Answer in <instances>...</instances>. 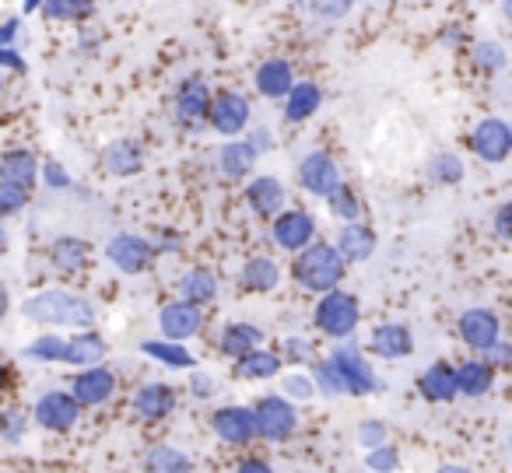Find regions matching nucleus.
<instances>
[{"label":"nucleus","instance_id":"nucleus-1","mask_svg":"<svg viewBox=\"0 0 512 473\" xmlns=\"http://www.w3.org/2000/svg\"><path fill=\"white\" fill-rule=\"evenodd\" d=\"M22 316L29 323L39 326H60V330H92L95 326V309L88 298L74 295V291H39V295H29L22 302Z\"/></svg>","mask_w":512,"mask_h":473},{"label":"nucleus","instance_id":"nucleus-2","mask_svg":"<svg viewBox=\"0 0 512 473\" xmlns=\"http://www.w3.org/2000/svg\"><path fill=\"white\" fill-rule=\"evenodd\" d=\"M344 274H348V263L341 260L334 242H320V239H313L306 249H299L292 267L295 284L302 291H309V295H327V291L341 288Z\"/></svg>","mask_w":512,"mask_h":473},{"label":"nucleus","instance_id":"nucleus-3","mask_svg":"<svg viewBox=\"0 0 512 473\" xmlns=\"http://www.w3.org/2000/svg\"><path fill=\"white\" fill-rule=\"evenodd\" d=\"M313 323L323 337L341 344V340L355 337L358 323H362V305H358V298L351 295V291L334 288V291H327V295H320V302H316V309H313Z\"/></svg>","mask_w":512,"mask_h":473},{"label":"nucleus","instance_id":"nucleus-4","mask_svg":"<svg viewBox=\"0 0 512 473\" xmlns=\"http://www.w3.org/2000/svg\"><path fill=\"white\" fill-rule=\"evenodd\" d=\"M330 365H334L337 379H341L344 393L348 396H372L379 389V375L372 368V361L358 351L355 340H341V344L330 351Z\"/></svg>","mask_w":512,"mask_h":473},{"label":"nucleus","instance_id":"nucleus-5","mask_svg":"<svg viewBox=\"0 0 512 473\" xmlns=\"http://www.w3.org/2000/svg\"><path fill=\"white\" fill-rule=\"evenodd\" d=\"M249 410H253L256 438H264V442H288L299 431V410L281 393L260 396Z\"/></svg>","mask_w":512,"mask_h":473},{"label":"nucleus","instance_id":"nucleus-6","mask_svg":"<svg viewBox=\"0 0 512 473\" xmlns=\"http://www.w3.org/2000/svg\"><path fill=\"white\" fill-rule=\"evenodd\" d=\"M32 421H36L39 428L64 435V431L78 428L81 407H78V400L67 393V389H46V393L36 400V407H32Z\"/></svg>","mask_w":512,"mask_h":473},{"label":"nucleus","instance_id":"nucleus-7","mask_svg":"<svg viewBox=\"0 0 512 473\" xmlns=\"http://www.w3.org/2000/svg\"><path fill=\"white\" fill-rule=\"evenodd\" d=\"M249 116H253L249 99L242 92H232V88L218 92L211 99V106H207V123H211V130L221 137H232V141L249 127Z\"/></svg>","mask_w":512,"mask_h":473},{"label":"nucleus","instance_id":"nucleus-8","mask_svg":"<svg viewBox=\"0 0 512 473\" xmlns=\"http://www.w3.org/2000/svg\"><path fill=\"white\" fill-rule=\"evenodd\" d=\"M116 389H120V379H116L113 368L106 365H92V368H78V375L71 379V389L67 393L78 400L81 410H92V407H102V403H109L116 396Z\"/></svg>","mask_w":512,"mask_h":473},{"label":"nucleus","instance_id":"nucleus-9","mask_svg":"<svg viewBox=\"0 0 512 473\" xmlns=\"http://www.w3.org/2000/svg\"><path fill=\"white\" fill-rule=\"evenodd\" d=\"M211 431L221 445L228 449H246V445L256 442V424H253V410L242 407V403H228V407H218L211 414Z\"/></svg>","mask_w":512,"mask_h":473},{"label":"nucleus","instance_id":"nucleus-10","mask_svg":"<svg viewBox=\"0 0 512 473\" xmlns=\"http://www.w3.org/2000/svg\"><path fill=\"white\" fill-rule=\"evenodd\" d=\"M271 239L285 253H299V249H306L316 239V218L309 211H302V207L278 211L271 221Z\"/></svg>","mask_w":512,"mask_h":473},{"label":"nucleus","instance_id":"nucleus-11","mask_svg":"<svg viewBox=\"0 0 512 473\" xmlns=\"http://www.w3.org/2000/svg\"><path fill=\"white\" fill-rule=\"evenodd\" d=\"M204 309L200 305H190L183 298H172L158 309V330H162V340H176V344H186L193 340L200 330H204Z\"/></svg>","mask_w":512,"mask_h":473},{"label":"nucleus","instance_id":"nucleus-12","mask_svg":"<svg viewBox=\"0 0 512 473\" xmlns=\"http://www.w3.org/2000/svg\"><path fill=\"white\" fill-rule=\"evenodd\" d=\"M106 260L113 263L120 274H144V270L151 267V260H155V246H151L148 239H141V235H113L106 246Z\"/></svg>","mask_w":512,"mask_h":473},{"label":"nucleus","instance_id":"nucleus-13","mask_svg":"<svg viewBox=\"0 0 512 473\" xmlns=\"http://www.w3.org/2000/svg\"><path fill=\"white\" fill-rule=\"evenodd\" d=\"M299 183L306 193L327 200L330 193L341 186V169H337L334 155H327V151H309L299 162Z\"/></svg>","mask_w":512,"mask_h":473},{"label":"nucleus","instance_id":"nucleus-14","mask_svg":"<svg viewBox=\"0 0 512 473\" xmlns=\"http://www.w3.org/2000/svg\"><path fill=\"white\" fill-rule=\"evenodd\" d=\"M470 148H474V155L481 158V162L488 165H502L505 158H509L512 151V130L505 120H498V116H488V120L477 123L474 137H470Z\"/></svg>","mask_w":512,"mask_h":473},{"label":"nucleus","instance_id":"nucleus-15","mask_svg":"<svg viewBox=\"0 0 512 473\" xmlns=\"http://www.w3.org/2000/svg\"><path fill=\"white\" fill-rule=\"evenodd\" d=\"M456 333H460V340L470 351L484 354L491 344L502 340V323H498V316L491 309H467L456 319Z\"/></svg>","mask_w":512,"mask_h":473},{"label":"nucleus","instance_id":"nucleus-16","mask_svg":"<svg viewBox=\"0 0 512 473\" xmlns=\"http://www.w3.org/2000/svg\"><path fill=\"white\" fill-rule=\"evenodd\" d=\"M207 106H211V88L200 78H190L176 92V123L183 130H200L207 123Z\"/></svg>","mask_w":512,"mask_h":473},{"label":"nucleus","instance_id":"nucleus-17","mask_svg":"<svg viewBox=\"0 0 512 473\" xmlns=\"http://www.w3.org/2000/svg\"><path fill=\"white\" fill-rule=\"evenodd\" d=\"M130 407L144 424H158L176 410V389L169 382H144V386H137Z\"/></svg>","mask_w":512,"mask_h":473},{"label":"nucleus","instance_id":"nucleus-18","mask_svg":"<svg viewBox=\"0 0 512 473\" xmlns=\"http://www.w3.org/2000/svg\"><path fill=\"white\" fill-rule=\"evenodd\" d=\"M109 354V344L106 337H99L95 330H78L74 337L64 340V365L71 368H92V365H102Z\"/></svg>","mask_w":512,"mask_h":473},{"label":"nucleus","instance_id":"nucleus-19","mask_svg":"<svg viewBox=\"0 0 512 473\" xmlns=\"http://www.w3.org/2000/svg\"><path fill=\"white\" fill-rule=\"evenodd\" d=\"M288 190L278 176H260L246 186V204L256 218H274L278 211H285Z\"/></svg>","mask_w":512,"mask_h":473},{"label":"nucleus","instance_id":"nucleus-20","mask_svg":"<svg viewBox=\"0 0 512 473\" xmlns=\"http://www.w3.org/2000/svg\"><path fill=\"white\" fill-rule=\"evenodd\" d=\"M369 351L383 361H397L407 358L414 351V337L404 323H379L369 337Z\"/></svg>","mask_w":512,"mask_h":473},{"label":"nucleus","instance_id":"nucleus-21","mask_svg":"<svg viewBox=\"0 0 512 473\" xmlns=\"http://www.w3.org/2000/svg\"><path fill=\"white\" fill-rule=\"evenodd\" d=\"M376 246H379L376 232H372L369 225H362V221H348V225H341V232H337V242H334V249L341 253L344 263L369 260V256L376 253Z\"/></svg>","mask_w":512,"mask_h":473},{"label":"nucleus","instance_id":"nucleus-22","mask_svg":"<svg viewBox=\"0 0 512 473\" xmlns=\"http://www.w3.org/2000/svg\"><path fill=\"white\" fill-rule=\"evenodd\" d=\"M453 382H456V396H488L491 386H495V368L484 358H467L453 368Z\"/></svg>","mask_w":512,"mask_h":473},{"label":"nucleus","instance_id":"nucleus-23","mask_svg":"<svg viewBox=\"0 0 512 473\" xmlns=\"http://www.w3.org/2000/svg\"><path fill=\"white\" fill-rule=\"evenodd\" d=\"M102 169L116 179L137 176V172L144 169V148L134 141V137H120V141H113L106 151H102Z\"/></svg>","mask_w":512,"mask_h":473},{"label":"nucleus","instance_id":"nucleus-24","mask_svg":"<svg viewBox=\"0 0 512 473\" xmlns=\"http://www.w3.org/2000/svg\"><path fill=\"white\" fill-rule=\"evenodd\" d=\"M256 92L264 95V99H285L295 85V71L285 57H271L264 64L256 67Z\"/></svg>","mask_w":512,"mask_h":473},{"label":"nucleus","instance_id":"nucleus-25","mask_svg":"<svg viewBox=\"0 0 512 473\" xmlns=\"http://www.w3.org/2000/svg\"><path fill=\"white\" fill-rule=\"evenodd\" d=\"M141 354L151 358L155 365L169 368V372H193L197 368V358L186 344H176V340H144L141 344Z\"/></svg>","mask_w":512,"mask_h":473},{"label":"nucleus","instance_id":"nucleus-26","mask_svg":"<svg viewBox=\"0 0 512 473\" xmlns=\"http://www.w3.org/2000/svg\"><path fill=\"white\" fill-rule=\"evenodd\" d=\"M323 106V92L316 81H295L292 92L285 95V123H306L320 113Z\"/></svg>","mask_w":512,"mask_h":473},{"label":"nucleus","instance_id":"nucleus-27","mask_svg":"<svg viewBox=\"0 0 512 473\" xmlns=\"http://www.w3.org/2000/svg\"><path fill=\"white\" fill-rule=\"evenodd\" d=\"M285 361H281L278 351H267V347H256V351L242 354L235 358V375L246 382H267V379H278Z\"/></svg>","mask_w":512,"mask_h":473},{"label":"nucleus","instance_id":"nucleus-28","mask_svg":"<svg viewBox=\"0 0 512 473\" xmlns=\"http://www.w3.org/2000/svg\"><path fill=\"white\" fill-rule=\"evenodd\" d=\"M218 347L225 358H242V354L256 351V347H264V330L253 323H225L218 333Z\"/></svg>","mask_w":512,"mask_h":473},{"label":"nucleus","instance_id":"nucleus-29","mask_svg":"<svg viewBox=\"0 0 512 473\" xmlns=\"http://www.w3.org/2000/svg\"><path fill=\"white\" fill-rule=\"evenodd\" d=\"M256 162H260V155H256V151L249 148L246 141H225L218 148V172H221V179H232V183H239V179H246L249 172L256 169Z\"/></svg>","mask_w":512,"mask_h":473},{"label":"nucleus","instance_id":"nucleus-30","mask_svg":"<svg viewBox=\"0 0 512 473\" xmlns=\"http://www.w3.org/2000/svg\"><path fill=\"white\" fill-rule=\"evenodd\" d=\"M39 165L43 162H39L32 151H25V148L8 151V155L0 158V179L11 183V186H18V190L32 193V186H36V179H39Z\"/></svg>","mask_w":512,"mask_h":473},{"label":"nucleus","instance_id":"nucleus-31","mask_svg":"<svg viewBox=\"0 0 512 473\" xmlns=\"http://www.w3.org/2000/svg\"><path fill=\"white\" fill-rule=\"evenodd\" d=\"M179 298L190 305H211L214 298H218V277H214V270L207 267H193L186 270L183 277H179Z\"/></svg>","mask_w":512,"mask_h":473},{"label":"nucleus","instance_id":"nucleus-32","mask_svg":"<svg viewBox=\"0 0 512 473\" xmlns=\"http://www.w3.org/2000/svg\"><path fill=\"white\" fill-rule=\"evenodd\" d=\"M239 281H242V288L253 291V295H271L281 284V267L271 256H253V260H246V267H242Z\"/></svg>","mask_w":512,"mask_h":473},{"label":"nucleus","instance_id":"nucleus-33","mask_svg":"<svg viewBox=\"0 0 512 473\" xmlns=\"http://www.w3.org/2000/svg\"><path fill=\"white\" fill-rule=\"evenodd\" d=\"M418 393L428 403H449L456 400V382H453V365L439 361V365H428L418 379Z\"/></svg>","mask_w":512,"mask_h":473},{"label":"nucleus","instance_id":"nucleus-34","mask_svg":"<svg viewBox=\"0 0 512 473\" xmlns=\"http://www.w3.org/2000/svg\"><path fill=\"white\" fill-rule=\"evenodd\" d=\"M50 260H53V267H57L60 274H78V270H85L88 260H92V246H88L85 239L64 235V239H57L50 246Z\"/></svg>","mask_w":512,"mask_h":473},{"label":"nucleus","instance_id":"nucleus-35","mask_svg":"<svg viewBox=\"0 0 512 473\" xmlns=\"http://www.w3.org/2000/svg\"><path fill=\"white\" fill-rule=\"evenodd\" d=\"M144 473H193V459L176 445H151L141 459Z\"/></svg>","mask_w":512,"mask_h":473},{"label":"nucleus","instance_id":"nucleus-36","mask_svg":"<svg viewBox=\"0 0 512 473\" xmlns=\"http://www.w3.org/2000/svg\"><path fill=\"white\" fill-rule=\"evenodd\" d=\"M22 358L43 361V365H60V358H64V337L60 333H39L36 340H29L22 347Z\"/></svg>","mask_w":512,"mask_h":473},{"label":"nucleus","instance_id":"nucleus-37","mask_svg":"<svg viewBox=\"0 0 512 473\" xmlns=\"http://www.w3.org/2000/svg\"><path fill=\"white\" fill-rule=\"evenodd\" d=\"M428 179L435 186H456L463 179V158L453 151H439V155L428 162Z\"/></svg>","mask_w":512,"mask_h":473},{"label":"nucleus","instance_id":"nucleus-38","mask_svg":"<svg viewBox=\"0 0 512 473\" xmlns=\"http://www.w3.org/2000/svg\"><path fill=\"white\" fill-rule=\"evenodd\" d=\"M327 204H330V214H334L341 225H348V221H358L362 218V200H358V193L351 190V186H337L334 193L327 197Z\"/></svg>","mask_w":512,"mask_h":473},{"label":"nucleus","instance_id":"nucleus-39","mask_svg":"<svg viewBox=\"0 0 512 473\" xmlns=\"http://www.w3.org/2000/svg\"><path fill=\"white\" fill-rule=\"evenodd\" d=\"M95 8V0H43L46 18L53 22H78V18H88Z\"/></svg>","mask_w":512,"mask_h":473},{"label":"nucleus","instance_id":"nucleus-40","mask_svg":"<svg viewBox=\"0 0 512 473\" xmlns=\"http://www.w3.org/2000/svg\"><path fill=\"white\" fill-rule=\"evenodd\" d=\"M309 379H313L316 393H320V396H327V400H337V396H344L341 379H337L334 365H330L327 358H323V361H316V365H313V372H309Z\"/></svg>","mask_w":512,"mask_h":473},{"label":"nucleus","instance_id":"nucleus-41","mask_svg":"<svg viewBox=\"0 0 512 473\" xmlns=\"http://www.w3.org/2000/svg\"><path fill=\"white\" fill-rule=\"evenodd\" d=\"M281 396L292 403H306L316 396V386L313 379H309V372H288L281 375Z\"/></svg>","mask_w":512,"mask_h":473},{"label":"nucleus","instance_id":"nucleus-42","mask_svg":"<svg viewBox=\"0 0 512 473\" xmlns=\"http://www.w3.org/2000/svg\"><path fill=\"white\" fill-rule=\"evenodd\" d=\"M29 200H32L29 190H18V186H11V183H4V179H0V221H8V218H15V214H22L25 207H29Z\"/></svg>","mask_w":512,"mask_h":473},{"label":"nucleus","instance_id":"nucleus-43","mask_svg":"<svg viewBox=\"0 0 512 473\" xmlns=\"http://www.w3.org/2000/svg\"><path fill=\"white\" fill-rule=\"evenodd\" d=\"M365 466H369L372 473H393L400 466V449L393 442L376 445V449L365 452Z\"/></svg>","mask_w":512,"mask_h":473},{"label":"nucleus","instance_id":"nucleus-44","mask_svg":"<svg viewBox=\"0 0 512 473\" xmlns=\"http://www.w3.org/2000/svg\"><path fill=\"white\" fill-rule=\"evenodd\" d=\"M25 431H29V421H25V414L18 407L0 414V438H4L8 445H22Z\"/></svg>","mask_w":512,"mask_h":473},{"label":"nucleus","instance_id":"nucleus-45","mask_svg":"<svg viewBox=\"0 0 512 473\" xmlns=\"http://www.w3.org/2000/svg\"><path fill=\"white\" fill-rule=\"evenodd\" d=\"M474 64L481 67L484 74H495V71H502L505 67V46L502 43H477L474 46Z\"/></svg>","mask_w":512,"mask_h":473},{"label":"nucleus","instance_id":"nucleus-46","mask_svg":"<svg viewBox=\"0 0 512 473\" xmlns=\"http://www.w3.org/2000/svg\"><path fill=\"white\" fill-rule=\"evenodd\" d=\"M386 435H390V431H386V424H383V421H376V417H365V421L358 424V431H355L358 445H362L365 452L376 449V445H383V442H390Z\"/></svg>","mask_w":512,"mask_h":473},{"label":"nucleus","instance_id":"nucleus-47","mask_svg":"<svg viewBox=\"0 0 512 473\" xmlns=\"http://www.w3.org/2000/svg\"><path fill=\"white\" fill-rule=\"evenodd\" d=\"M281 351H285L288 365H309V361L316 358V347L309 344L306 337H285V344H281ZM281 358V361H285Z\"/></svg>","mask_w":512,"mask_h":473},{"label":"nucleus","instance_id":"nucleus-48","mask_svg":"<svg viewBox=\"0 0 512 473\" xmlns=\"http://www.w3.org/2000/svg\"><path fill=\"white\" fill-rule=\"evenodd\" d=\"M351 8H355V0H309V11L320 18H330V22L344 18Z\"/></svg>","mask_w":512,"mask_h":473},{"label":"nucleus","instance_id":"nucleus-49","mask_svg":"<svg viewBox=\"0 0 512 473\" xmlns=\"http://www.w3.org/2000/svg\"><path fill=\"white\" fill-rule=\"evenodd\" d=\"M39 179H43L50 190H67V186H71V176H67V169L60 162H43V165H39Z\"/></svg>","mask_w":512,"mask_h":473},{"label":"nucleus","instance_id":"nucleus-50","mask_svg":"<svg viewBox=\"0 0 512 473\" xmlns=\"http://www.w3.org/2000/svg\"><path fill=\"white\" fill-rule=\"evenodd\" d=\"M481 358L488 361V365L495 368V372H498V368H509V365H512V347H509V340L502 337L498 344H491L488 351L481 354Z\"/></svg>","mask_w":512,"mask_h":473},{"label":"nucleus","instance_id":"nucleus-51","mask_svg":"<svg viewBox=\"0 0 512 473\" xmlns=\"http://www.w3.org/2000/svg\"><path fill=\"white\" fill-rule=\"evenodd\" d=\"M190 396H197V400H211L214 396V375L193 368L190 372Z\"/></svg>","mask_w":512,"mask_h":473},{"label":"nucleus","instance_id":"nucleus-52","mask_svg":"<svg viewBox=\"0 0 512 473\" xmlns=\"http://www.w3.org/2000/svg\"><path fill=\"white\" fill-rule=\"evenodd\" d=\"M249 148L256 151V155H267V151L274 148V134L267 127H256V130H249Z\"/></svg>","mask_w":512,"mask_h":473},{"label":"nucleus","instance_id":"nucleus-53","mask_svg":"<svg viewBox=\"0 0 512 473\" xmlns=\"http://www.w3.org/2000/svg\"><path fill=\"white\" fill-rule=\"evenodd\" d=\"M235 473H278V470H274L264 456H242L239 463H235Z\"/></svg>","mask_w":512,"mask_h":473},{"label":"nucleus","instance_id":"nucleus-54","mask_svg":"<svg viewBox=\"0 0 512 473\" xmlns=\"http://www.w3.org/2000/svg\"><path fill=\"white\" fill-rule=\"evenodd\" d=\"M495 235L498 239H509L512 235V204H502L495 211Z\"/></svg>","mask_w":512,"mask_h":473},{"label":"nucleus","instance_id":"nucleus-55","mask_svg":"<svg viewBox=\"0 0 512 473\" xmlns=\"http://www.w3.org/2000/svg\"><path fill=\"white\" fill-rule=\"evenodd\" d=\"M0 64L8 67V71H25V60L15 46H0Z\"/></svg>","mask_w":512,"mask_h":473},{"label":"nucleus","instance_id":"nucleus-56","mask_svg":"<svg viewBox=\"0 0 512 473\" xmlns=\"http://www.w3.org/2000/svg\"><path fill=\"white\" fill-rule=\"evenodd\" d=\"M18 36V22H0V46H11Z\"/></svg>","mask_w":512,"mask_h":473},{"label":"nucleus","instance_id":"nucleus-57","mask_svg":"<svg viewBox=\"0 0 512 473\" xmlns=\"http://www.w3.org/2000/svg\"><path fill=\"white\" fill-rule=\"evenodd\" d=\"M8 309H11V295H8V288L0 284V319L8 316Z\"/></svg>","mask_w":512,"mask_h":473},{"label":"nucleus","instance_id":"nucleus-58","mask_svg":"<svg viewBox=\"0 0 512 473\" xmlns=\"http://www.w3.org/2000/svg\"><path fill=\"white\" fill-rule=\"evenodd\" d=\"M439 473H474L470 466H460V463H442Z\"/></svg>","mask_w":512,"mask_h":473},{"label":"nucleus","instance_id":"nucleus-59","mask_svg":"<svg viewBox=\"0 0 512 473\" xmlns=\"http://www.w3.org/2000/svg\"><path fill=\"white\" fill-rule=\"evenodd\" d=\"M8 386H11V372L4 365H0V396L8 393Z\"/></svg>","mask_w":512,"mask_h":473},{"label":"nucleus","instance_id":"nucleus-60","mask_svg":"<svg viewBox=\"0 0 512 473\" xmlns=\"http://www.w3.org/2000/svg\"><path fill=\"white\" fill-rule=\"evenodd\" d=\"M8 246H11V239H8V228L0 225V256L8 253Z\"/></svg>","mask_w":512,"mask_h":473},{"label":"nucleus","instance_id":"nucleus-61","mask_svg":"<svg viewBox=\"0 0 512 473\" xmlns=\"http://www.w3.org/2000/svg\"><path fill=\"white\" fill-rule=\"evenodd\" d=\"M39 8H43V0H25V4H22L25 15H32V11H39Z\"/></svg>","mask_w":512,"mask_h":473},{"label":"nucleus","instance_id":"nucleus-62","mask_svg":"<svg viewBox=\"0 0 512 473\" xmlns=\"http://www.w3.org/2000/svg\"><path fill=\"white\" fill-rule=\"evenodd\" d=\"M0 92H4V74H0Z\"/></svg>","mask_w":512,"mask_h":473}]
</instances>
